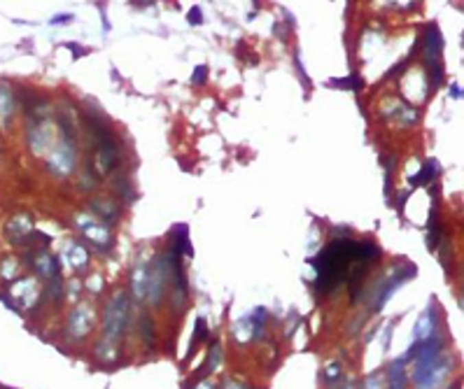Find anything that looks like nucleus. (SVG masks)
Returning a JSON list of instances; mask_svg holds the SVG:
<instances>
[{
    "label": "nucleus",
    "instance_id": "1",
    "mask_svg": "<svg viewBox=\"0 0 464 389\" xmlns=\"http://www.w3.org/2000/svg\"><path fill=\"white\" fill-rule=\"evenodd\" d=\"M375 257H378V250L373 245L334 240L313 261L317 270V287L322 292H334L345 280L357 282L367 270V263Z\"/></svg>",
    "mask_w": 464,
    "mask_h": 389
},
{
    "label": "nucleus",
    "instance_id": "2",
    "mask_svg": "<svg viewBox=\"0 0 464 389\" xmlns=\"http://www.w3.org/2000/svg\"><path fill=\"white\" fill-rule=\"evenodd\" d=\"M124 320H126V296L119 294L115 296L113 303L108 305V312H105V331L110 335H119L121 329H124Z\"/></svg>",
    "mask_w": 464,
    "mask_h": 389
},
{
    "label": "nucleus",
    "instance_id": "3",
    "mask_svg": "<svg viewBox=\"0 0 464 389\" xmlns=\"http://www.w3.org/2000/svg\"><path fill=\"white\" fill-rule=\"evenodd\" d=\"M28 233H31V220H28L26 215L14 217V220L8 224V235L12 240H21L23 235H28Z\"/></svg>",
    "mask_w": 464,
    "mask_h": 389
},
{
    "label": "nucleus",
    "instance_id": "4",
    "mask_svg": "<svg viewBox=\"0 0 464 389\" xmlns=\"http://www.w3.org/2000/svg\"><path fill=\"white\" fill-rule=\"evenodd\" d=\"M404 359L402 362H395L392 364V368H390V389H404Z\"/></svg>",
    "mask_w": 464,
    "mask_h": 389
},
{
    "label": "nucleus",
    "instance_id": "5",
    "mask_svg": "<svg viewBox=\"0 0 464 389\" xmlns=\"http://www.w3.org/2000/svg\"><path fill=\"white\" fill-rule=\"evenodd\" d=\"M70 263H73V268H82L86 263V255L82 247L73 245V250H70Z\"/></svg>",
    "mask_w": 464,
    "mask_h": 389
},
{
    "label": "nucleus",
    "instance_id": "6",
    "mask_svg": "<svg viewBox=\"0 0 464 389\" xmlns=\"http://www.w3.org/2000/svg\"><path fill=\"white\" fill-rule=\"evenodd\" d=\"M205 75H208V70H205V68H198L196 73H194V82H198V84H203V82H205Z\"/></svg>",
    "mask_w": 464,
    "mask_h": 389
},
{
    "label": "nucleus",
    "instance_id": "7",
    "mask_svg": "<svg viewBox=\"0 0 464 389\" xmlns=\"http://www.w3.org/2000/svg\"><path fill=\"white\" fill-rule=\"evenodd\" d=\"M201 19H203V16H201V10L194 8V10L189 12V21H192V23H201Z\"/></svg>",
    "mask_w": 464,
    "mask_h": 389
},
{
    "label": "nucleus",
    "instance_id": "8",
    "mask_svg": "<svg viewBox=\"0 0 464 389\" xmlns=\"http://www.w3.org/2000/svg\"><path fill=\"white\" fill-rule=\"evenodd\" d=\"M367 389H383V385H378V375H373V378L367 380Z\"/></svg>",
    "mask_w": 464,
    "mask_h": 389
},
{
    "label": "nucleus",
    "instance_id": "9",
    "mask_svg": "<svg viewBox=\"0 0 464 389\" xmlns=\"http://www.w3.org/2000/svg\"><path fill=\"white\" fill-rule=\"evenodd\" d=\"M453 389H460V387H453Z\"/></svg>",
    "mask_w": 464,
    "mask_h": 389
}]
</instances>
